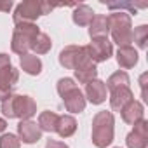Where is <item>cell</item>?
<instances>
[{"label":"cell","mask_w":148,"mask_h":148,"mask_svg":"<svg viewBox=\"0 0 148 148\" xmlns=\"http://www.w3.org/2000/svg\"><path fill=\"white\" fill-rule=\"evenodd\" d=\"M0 148H21V141L16 134L5 132L0 136Z\"/></svg>","instance_id":"484cf974"},{"label":"cell","mask_w":148,"mask_h":148,"mask_svg":"<svg viewBox=\"0 0 148 148\" xmlns=\"http://www.w3.org/2000/svg\"><path fill=\"white\" fill-rule=\"evenodd\" d=\"M115 148H120V146H115Z\"/></svg>","instance_id":"1f68e13d"},{"label":"cell","mask_w":148,"mask_h":148,"mask_svg":"<svg viewBox=\"0 0 148 148\" xmlns=\"http://www.w3.org/2000/svg\"><path fill=\"white\" fill-rule=\"evenodd\" d=\"M134 99V92L129 87H119V89H113L110 91V106L113 112H120L129 101Z\"/></svg>","instance_id":"2e32d148"},{"label":"cell","mask_w":148,"mask_h":148,"mask_svg":"<svg viewBox=\"0 0 148 148\" xmlns=\"http://www.w3.org/2000/svg\"><path fill=\"white\" fill-rule=\"evenodd\" d=\"M45 148H70L64 141H58V139H47Z\"/></svg>","instance_id":"83f0119b"},{"label":"cell","mask_w":148,"mask_h":148,"mask_svg":"<svg viewBox=\"0 0 148 148\" xmlns=\"http://www.w3.org/2000/svg\"><path fill=\"white\" fill-rule=\"evenodd\" d=\"M51 49H52V40H51V37H49L47 33L40 32L38 37L35 38L33 45H32L33 54H35V56H38V54H47Z\"/></svg>","instance_id":"603a6c76"},{"label":"cell","mask_w":148,"mask_h":148,"mask_svg":"<svg viewBox=\"0 0 148 148\" xmlns=\"http://www.w3.org/2000/svg\"><path fill=\"white\" fill-rule=\"evenodd\" d=\"M54 4L44 2V0H25V2L18 4L14 12H12V21L14 25L18 23H35L40 16L51 14L54 9Z\"/></svg>","instance_id":"277c9868"},{"label":"cell","mask_w":148,"mask_h":148,"mask_svg":"<svg viewBox=\"0 0 148 148\" xmlns=\"http://www.w3.org/2000/svg\"><path fill=\"white\" fill-rule=\"evenodd\" d=\"M19 66H21V70H23L25 73H28V75H33V77L40 75V73H42V68H44L42 59H40L38 56L32 54V52L19 56Z\"/></svg>","instance_id":"e0dca14e"},{"label":"cell","mask_w":148,"mask_h":148,"mask_svg":"<svg viewBox=\"0 0 148 148\" xmlns=\"http://www.w3.org/2000/svg\"><path fill=\"white\" fill-rule=\"evenodd\" d=\"M58 119H59V115L58 113H54V112H51V110H45V112H42L40 115H38V127H40V131L42 132H56V125H58Z\"/></svg>","instance_id":"44dd1931"},{"label":"cell","mask_w":148,"mask_h":148,"mask_svg":"<svg viewBox=\"0 0 148 148\" xmlns=\"http://www.w3.org/2000/svg\"><path fill=\"white\" fill-rule=\"evenodd\" d=\"M132 42L139 49H146V42H148V25H139V26L132 28Z\"/></svg>","instance_id":"d4e9b609"},{"label":"cell","mask_w":148,"mask_h":148,"mask_svg":"<svg viewBox=\"0 0 148 148\" xmlns=\"http://www.w3.org/2000/svg\"><path fill=\"white\" fill-rule=\"evenodd\" d=\"M84 96H86V101H89V103H92V105H101V103L106 101L108 89H106V86H105L103 80L94 79V80H91L89 84H86Z\"/></svg>","instance_id":"4fadbf2b"},{"label":"cell","mask_w":148,"mask_h":148,"mask_svg":"<svg viewBox=\"0 0 148 148\" xmlns=\"http://www.w3.org/2000/svg\"><path fill=\"white\" fill-rule=\"evenodd\" d=\"M42 134L44 132L40 131L37 122H33V120H19V124H18V138L25 145L38 143L42 139Z\"/></svg>","instance_id":"8fae6325"},{"label":"cell","mask_w":148,"mask_h":148,"mask_svg":"<svg viewBox=\"0 0 148 148\" xmlns=\"http://www.w3.org/2000/svg\"><path fill=\"white\" fill-rule=\"evenodd\" d=\"M146 79H148V73H143L139 77V87H141V98H143V103L148 101V96H146Z\"/></svg>","instance_id":"4316f807"},{"label":"cell","mask_w":148,"mask_h":148,"mask_svg":"<svg viewBox=\"0 0 148 148\" xmlns=\"http://www.w3.org/2000/svg\"><path fill=\"white\" fill-rule=\"evenodd\" d=\"M106 7L112 11V12H125L129 11L131 14H136V9H143L146 7V4H134V2H112V4H106ZM127 12V14H129Z\"/></svg>","instance_id":"cb8c5ba5"},{"label":"cell","mask_w":148,"mask_h":148,"mask_svg":"<svg viewBox=\"0 0 148 148\" xmlns=\"http://www.w3.org/2000/svg\"><path fill=\"white\" fill-rule=\"evenodd\" d=\"M5 129H7V120L4 117H0V132H4Z\"/></svg>","instance_id":"4dcf8cb0"},{"label":"cell","mask_w":148,"mask_h":148,"mask_svg":"<svg viewBox=\"0 0 148 148\" xmlns=\"http://www.w3.org/2000/svg\"><path fill=\"white\" fill-rule=\"evenodd\" d=\"M108 19V33L112 35V40L119 45H131L132 42V19L127 12H110L106 16Z\"/></svg>","instance_id":"3957f363"},{"label":"cell","mask_w":148,"mask_h":148,"mask_svg":"<svg viewBox=\"0 0 148 148\" xmlns=\"http://www.w3.org/2000/svg\"><path fill=\"white\" fill-rule=\"evenodd\" d=\"M84 52H86L84 45H66V47L61 49V52L58 56V61L63 68L73 70L77 66V63L80 61V58L84 56Z\"/></svg>","instance_id":"7c38bea8"},{"label":"cell","mask_w":148,"mask_h":148,"mask_svg":"<svg viewBox=\"0 0 148 148\" xmlns=\"http://www.w3.org/2000/svg\"><path fill=\"white\" fill-rule=\"evenodd\" d=\"M12 9V2L11 0H4V2H0V12H9Z\"/></svg>","instance_id":"f546056e"},{"label":"cell","mask_w":148,"mask_h":148,"mask_svg":"<svg viewBox=\"0 0 148 148\" xmlns=\"http://www.w3.org/2000/svg\"><path fill=\"white\" fill-rule=\"evenodd\" d=\"M127 148H146L148 146V120L143 119L132 125V131L125 136Z\"/></svg>","instance_id":"30bf717a"},{"label":"cell","mask_w":148,"mask_h":148,"mask_svg":"<svg viewBox=\"0 0 148 148\" xmlns=\"http://www.w3.org/2000/svg\"><path fill=\"white\" fill-rule=\"evenodd\" d=\"M38 33H40V28L37 23H18V25H14L12 40H11L12 52L19 54V56L28 54L32 51L35 38L38 37Z\"/></svg>","instance_id":"5b68a950"},{"label":"cell","mask_w":148,"mask_h":148,"mask_svg":"<svg viewBox=\"0 0 148 148\" xmlns=\"http://www.w3.org/2000/svg\"><path fill=\"white\" fill-rule=\"evenodd\" d=\"M120 117H122V120H124L125 124H129V125L138 124L139 120L145 119V106H143V103L138 101V99L129 101V103L120 110Z\"/></svg>","instance_id":"5bb4252c"},{"label":"cell","mask_w":148,"mask_h":148,"mask_svg":"<svg viewBox=\"0 0 148 148\" xmlns=\"http://www.w3.org/2000/svg\"><path fill=\"white\" fill-rule=\"evenodd\" d=\"M63 99V105L66 108V112H70L71 115H75V113H82L87 106V101H86V96L84 92L80 91V87H73L70 91H66L64 94L59 96Z\"/></svg>","instance_id":"ba28073f"},{"label":"cell","mask_w":148,"mask_h":148,"mask_svg":"<svg viewBox=\"0 0 148 148\" xmlns=\"http://www.w3.org/2000/svg\"><path fill=\"white\" fill-rule=\"evenodd\" d=\"M5 66H11V56L5 52H0V70H4Z\"/></svg>","instance_id":"f1b7e54d"},{"label":"cell","mask_w":148,"mask_h":148,"mask_svg":"<svg viewBox=\"0 0 148 148\" xmlns=\"http://www.w3.org/2000/svg\"><path fill=\"white\" fill-rule=\"evenodd\" d=\"M92 18H94V11L87 4H77L75 7H73L71 19H73V23H75L77 26H89Z\"/></svg>","instance_id":"ac0fdd59"},{"label":"cell","mask_w":148,"mask_h":148,"mask_svg":"<svg viewBox=\"0 0 148 148\" xmlns=\"http://www.w3.org/2000/svg\"><path fill=\"white\" fill-rule=\"evenodd\" d=\"M115 138V117L112 112L101 110L92 119L91 139L96 148H106L113 143Z\"/></svg>","instance_id":"7a4b0ae2"},{"label":"cell","mask_w":148,"mask_h":148,"mask_svg":"<svg viewBox=\"0 0 148 148\" xmlns=\"http://www.w3.org/2000/svg\"><path fill=\"white\" fill-rule=\"evenodd\" d=\"M89 58L98 64L103 61H108L113 56V44L106 38H91V42L87 45H84Z\"/></svg>","instance_id":"8992f818"},{"label":"cell","mask_w":148,"mask_h":148,"mask_svg":"<svg viewBox=\"0 0 148 148\" xmlns=\"http://www.w3.org/2000/svg\"><path fill=\"white\" fill-rule=\"evenodd\" d=\"M56 132L61 138H70L77 132V120L73 115H59L58 119V125H56Z\"/></svg>","instance_id":"ffe728a7"},{"label":"cell","mask_w":148,"mask_h":148,"mask_svg":"<svg viewBox=\"0 0 148 148\" xmlns=\"http://www.w3.org/2000/svg\"><path fill=\"white\" fill-rule=\"evenodd\" d=\"M0 112L5 119L32 120V117L37 113V103L28 94H11L7 99L2 101Z\"/></svg>","instance_id":"6da1fadb"},{"label":"cell","mask_w":148,"mask_h":148,"mask_svg":"<svg viewBox=\"0 0 148 148\" xmlns=\"http://www.w3.org/2000/svg\"><path fill=\"white\" fill-rule=\"evenodd\" d=\"M129 84H131V79L127 75V71H124V70H119V71L112 73L108 77V80L105 82L108 91H113V89H119V87H129Z\"/></svg>","instance_id":"7402d4cb"},{"label":"cell","mask_w":148,"mask_h":148,"mask_svg":"<svg viewBox=\"0 0 148 148\" xmlns=\"http://www.w3.org/2000/svg\"><path fill=\"white\" fill-rule=\"evenodd\" d=\"M73 75H75L73 80H77L79 84H89L91 80L98 79V64L89 58L87 51L84 52V56L80 58V61L77 63V66L73 68Z\"/></svg>","instance_id":"52a82bcc"},{"label":"cell","mask_w":148,"mask_h":148,"mask_svg":"<svg viewBox=\"0 0 148 148\" xmlns=\"http://www.w3.org/2000/svg\"><path fill=\"white\" fill-rule=\"evenodd\" d=\"M18 80H19V70L14 68L12 64L0 70V103L12 94Z\"/></svg>","instance_id":"9c48e42d"},{"label":"cell","mask_w":148,"mask_h":148,"mask_svg":"<svg viewBox=\"0 0 148 148\" xmlns=\"http://www.w3.org/2000/svg\"><path fill=\"white\" fill-rule=\"evenodd\" d=\"M115 58H117V64L122 70H131V68H134L138 64L139 54L132 45H124V47H119Z\"/></svg>","instance_id":"9a60e30c"},{"label":"cell","mask_w":148,"mask_h":148,"mask_svg":"<svg viewBox=\"0 0 148 148\" xmlns=\"http://www.w3.org/2000/svg\"><path fill=\"white\" fill-rule=\"evenodd\" d=\"M89 37L91 38H106L108 37V19L105 14H94L89 25Z\"/></svg>","instance_id":"d6986e66"}]
</instances>
